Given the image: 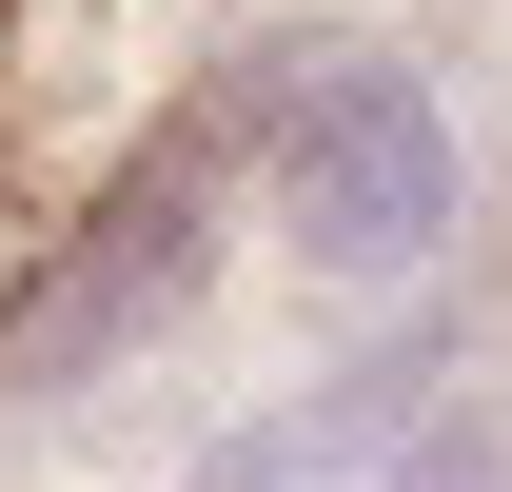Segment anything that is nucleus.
Segmentation results:
<instances>
[{"label": "nucleus", "instance_id": "nucleus-1", "mask_svg": "<svg viewBox=\"0 0 512 492\" xmlns=\"http://www.w3.org/2000/svg\"><path fill=\"white\" fill-rule=\"evenodd\" d=\"M217 119H237V197L276 276L316 315H414V296H473V119H453V79L375 20H256L217 40Z\"/></svg>", "mask_w": 512, "mask_h": 492}, {"label": "nucleus", "instance_id": "nucleus-2", "mask_svg": "<svg viewBox=\"0 0 512 492\" xmlns=\"http://www.w3.org/2000/svg\"><path fill=\"white\" fill-rule=\"evenodd\" d=\"M237 237H256V197H237L217 79L138 99V119L20 217V256H0V414H79V394L158 374L197 315L237 296Z\"/></svg>", "mask_w": 512, "mask_h": 492}, {"label": "nucleus", "instance_id": "nucleus-3", "mask_svg": "<svg viewBox=\"0 0 512 492\" xmlns=\"http://www.w3.org/2000/svg\"><path fill=\"white\" fill-rule=\"evenodd\" d=\"M473 335H493V296H414V315H375V335H335L316 374H276V394H237V414L197 433L158 492H355L394 453V433L434 414L453 374H473Z\"/></svg>", "mask_w": 512, "mask_h": 492}, {"label": "nucleus", "instance_id": "nucleus-4", "mask_svg": "<svg viewBox=\"0 0 512 492\" xmlns=\"http://www.w3.org/2000/svg\"><path fill=\"white\" fill-rule=\"evenodd\" d=\"M355 492H512V374H453V394L394 433Z\"/></svg>", "mask_w": 512, "mask_h": 492}]
</instances>
